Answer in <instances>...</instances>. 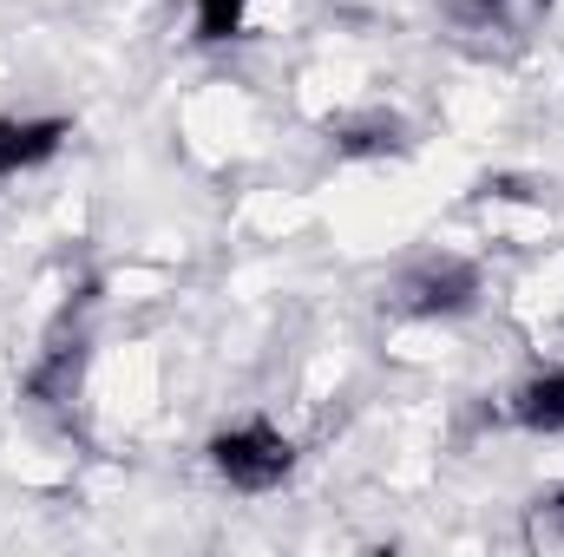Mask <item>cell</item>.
<instances>
[{"label":"cell","mask_w":564,"mask_h":557,"mask_svg":"<svg viewBox=\"0 0 564 557\" xmlns=\"http://www.w3.org/2000/svg\"><path fill=\"white\" fill-rule=\"evenodd\" d=\"M210 472L230 492H276L295 472V439L270 419H237V426L210 433Z\"/></svg>","instance_id":"cell-1"},{"label":"cell","mask_w":564,"mask_h":557,"mask_svg":"<svg viewBox=\"0 0 564 557\" xmlns=\"http://www.w3.org/2000/svg\"><path fill=\"white\" fill-rule=\"evenodd\" d=\"M479 263L466 256H421L394 276V315L408 321H453V315H473L479 308Z\"/></svg>","instance_id":"cell-2"},{"label":"cell","mask_w":564,"mask_h":557,"mask_svg":"<svg viewBox=\"0 0 564 557\" xmlns=\"http://www.w3.org/2000/svg\"><path fill=\"white\" fill-rule=\"evenodd\" d=\"M73 139V119L59 112H40V119H0V177H20V171H40L46 157H59Z\"/></svg>","instance_id":"cell-3"},{"label":"cell","mask_w":564,"mask_h":557,"mask_svg":"<svg viewBox=\"0 0 564 557\" xmlns=\"http://www.w3.org/2000/svg\"><path fill=\"white\" fill-rule=\"evenodd\" d=\"M328 144L341 157H388V151H408V125L394 112H348L328 125Z\"/></svg>","instance_id":"cell-4"},{"label":"cell","mask_w":564,"mask_h":557,"mask_svg":"<svg viewBox=\"0 0 564 557\" xmlns=\"http://www.w3.org/2000/svg\"><path fill=\"white\" fill-rule=\"evenodd\" d=\"M506 407L525 433H564V368H545V374L519 381Z\"/></svg>","instance_id":"cell-5"},{"label":"cell","mask_w":564,"mask_h":557,"mask_svg":"<svg viewBox=\"0 0 564 557\" xmlns=\"http://www.w3.org/2000/svg\"><path fill=\"white\" fill-rule=\"evenodd\" d=\"M466 26H492V33H532L545 13H552V0H459L453 7Z\"/></svg>","instance_id":"cell-6"},{"label":"cell","mask_w":564,"mask_h":557,"mask_svg":"<svg viewBox=\"0 0 564 557\" xmlns=\"http://www.w3.org/2000/svg\"><path fill=\"white\" fill-rule=\"evenodd\" d=\"M525 545L545 557H564V485L532 492V505H525Z\"/></svg>","instance_id":"cell-7"},{"label":"cell","mask_w":564,"mask_h":557,"mask_svg":"<svg viewBox=\"0 0 564 557\" xmlns=\"http://www.w3.org/2000/svg\"><path fill=\"white\" fill-rule=\"evenodd\" d=\"M191 13H197V40H237L243 33V20H250V0H191Z\"/></svg>","instance_id":"cell-8"}]
</instances>
